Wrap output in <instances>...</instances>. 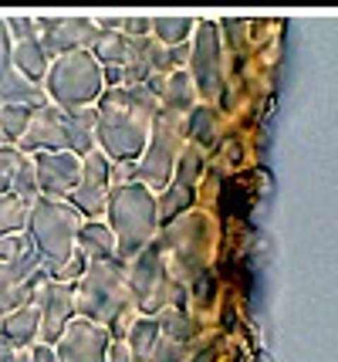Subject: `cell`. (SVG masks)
<instances>
[{"label":"cell","instance_id":"obj_26","mask_svg":"<svg viewBox=\"0 0 338 362\" xmlns=\"http://www.w3.org/2000/svg\"><path fill=\"white\" fill-rule=\"evenodd\" d=\"M31 112L28 105H0V139L4 146H17L24 139V132L31 126Z\"/></svg>","mask_w":338,"mask_h":362},{"label":"cell","instance_id":"obj_5","mask_svg":"<svg viewBox=\"0 0 338 362\" xmlns=\"http://www.w3.org/2000/svg\"><path fill=\"white\" fill-rule=\"evenodd\" d=\"M109 230L115 234V251L119 261L126 264L156 240L159 234V217H156V193L145 189L143 183H126V187H115L109 193V204H105V217Z\"/></svg>","mask_w":338,"mask_h":362},{"label":"cell","instance_id":"obj_3","mask_svg":"<svg viewBox=\"0 0 338 362\" xmlns=\"http://www.w3.org/2000/svg\"><path fill=\"white\" fill-rule=\"evenodd\" d=\"M213 240H217V234H213V217H210L207 210L193 206L190 214H183V217H176L173 223L159 227V234H156L152 244H156L159 257L166 261L173 281H176L179 288H190L200 274L210 271Z\"/></svg>","mask_w":338,"mask_h":362},{"label":"cell","instance_id":"obj_20","mask_svg":"<svg viewBox=\"0 0 338 362\" xmlns=\"http://www.w3.org/2000/svg\"><path fill=\"white\" fill-rule=\"evenodd\" d=\"M78 254L92 264V261H112L119 257L115 251V234L109 230V223L105 221H85L78 230Z\"/></svg>","mask_w":338,"mask_h":362},{"label":"cell","instance_id":"obj_29","mask_svg":"<svg viewBox=\"0 0 338 362\" xmlns=\"http://www.w3.org/2000/svg\"><path fill=\"white\" fill-rule=\"evenodd\" d=\"M85 268H88V261H85V257H81V254L75 251V257H71V261H68L65 268L58 271V274H54L51 281H61V284H78V281H81V274H85Z\"/></svg>","mask_w":338,"mask_h":362},{"label":"cell","instance_id":"obj_2","mask_svg":"<svg viewBox=\"0 0 338 362\" xmlns=\"http://www.w3.org/2000/svg\"><path fill=\"white\" fill-rule=\"evenodd\" d=\"M75 315L109 329L112 339H126V329L135 318L129 298V281H126V264L112 261H92L81 281L75 284Z\"/></svg>","mask_w":338,"mask_h":362},{"label":"cell","instance_id":"obj_23","mask_svg":"<svg viewBox=\"0 0 338 362\" xmlns=\"http://www.w3.org/2000/svg\"><path fill=\"white\" fill-rule=\"evenodd\" d=\"M126 346H129L132 359L135 362H149L152 356V349L159 342V322L152 315H135L132 318V325L126 329V339H122Z\"/></svg>","mask_w":338,"mask_h":362},{"label":"cell","instance_id":"obj_33","mask_svg":"<svg viewBox=\"0 0 338 362\" xmlns=\"http://www.w3.org/2000/svg\"><path fill=\"white\" fill-rule=\"evenodd\" d=\"M0 362H31V352H17L0 339Z\"/></svg>","mask_w":338,"mask_h":362},{"label":"cell","instance_id":"obj_9","mask_svg":"<svg viewBox=\"0 0 338 362\" xmlns=\"http://www.w3.org/2000/svg\"><path fill=\"white\" fill-rule=\"evenodd\" d=\"M186 71L196 85L200 102H220L227 95V75H224V31L217 21H196V31L190 37V62Z\"/></svg>","mask_w":338,"mask_h":362},{"label":"cell","instance_id":"obj_12","mask_svg":"<svg viewBox=\"0 0 338 362\" xmlns=\"http://www.w3.org/2000/svg\"><path fill=\"white\" fill-rule=\"evenodd\" d=\"M34 305L41 312V335L37 342L41 346H51L65 335V329L75 322V284H61V281H44L34 295Z\"/></svg>","mask_w":338,"mask_h":362},{"label":"cell","instance_id":"obj_30","mask_svg":"<svg viewBox=\"0 0 338 362\" xmlns=\"http://www.w3.org/2000/svg\"><path fill=\"white\" fill-rule=\"evenodd\" d=\"M190 362H217V339L213 335L196 339L193 349H190Z\"/></svg>","mask_w":338,"mask_h":362},{"label":"cell","instance_id":"obj_16","mask_svg":"<svg viewBox=\"0 0 338 362\" xmlns=\"http://www.w3.org/2000/svg\"><path fill=\"white\" fill-rule=\"evenodd\" d=\"M37 335H41V312H37L34 298L17 305L11 315L0 318V339L17 352H31L37 346Z\"/></svg>","mask_w":338,"mask_h":362},{"label":"cell","instance_id":"obj_6","mask_svg":"<svg viewBox=\"0 0 338 362\" xmlns=\"http://www.w3.org/2000/svg\"><path fill=\"white\" fill-rule=\"evenodd\" d=\"M44 95L51 105H58L61 112L75 109H95L105 81H102V64L92 58V51H71L54 58L44 78Z\"/></svg>","mask_w":338,"mask_h":362},{"label":"cell","instance_id":"obj_21","mask_svg":"<svg viewBox=\"0 0 338 362\" xmlns=\"http://www.w3.org/2000/svg\"><path fill=\"white\" fill-rule=\"evenodd\" d=\"M196 204H200V193H196V189L169 183V187L156 197V217H159V227L173 223L176 217H183V214H190Z\"/></svg>","mask_w":338,"mask_h":362},{"label":"cell","instance_id":"obj_27","mask_svg":"<svg viewBox=\"0 0 338 362\" xmlns=\"http://www.w3.org/2000/svg\"><path fill=\"white\" fill-rule=\"evenodd\" d=\"M28 206L24 200H17L11 193H0V237L20 234L28 227Z\"/></svg>","mask_w":338,"mask_h":362},{"label":"cell","instance_id":"obj_7","mask_svg":"<svg viewBox=\"0 0 338 362\" xmlns=\"http://www.w3.org/2000/svg\"><path fill=\"white\" fill-rule=\"evenodd\" d=\"M126 281H129V298L135 315H159L162 308L176 305L186 308V288L173 281V274L159 257L156 244H149L139 257L126 261Z\"/></svg>","mask_w":338,"mask_h":362},{"label":"cell","instance_id":"obj_4","mask_svg":"<svg viewBox=\"0 0 338 362\" xmlns=\"http://www.w3.org/2000/svg\"><path fill=\"white\" fill-rule=\"evenodd\" d=\"M81 223H85V217L68 200L37 197L28 206V227H24V234L31 237L37 261H41V268L48 271V278H54L75 257Z\"/></svg>","mask_w":338,"mask_h":362},{"label":"cell","instance_id":"obj_24","mask_svg":"<svg viewBox=\"0 0 338 362\" xmlns=\"http://www.w3.org/2000/svg\"><path fill=\"white\" fill-rule=\"evenodd\" d=\"M196 31V21L193 17H152V41L162 47H179V45H190V37Z\"/></svg>","mask_w":338,"mask_h":362},{"label":"cell","instance_id":"obj_10","mask_svg":"<svg viewBox=\"0 0 338 362\" xmlns=\"http://www.w3.org/2000/svg\"><path fill=\"white\" fill-rule=\"evenodd\" d=\"M98 37L92 17H37V41L51 62L71 51H92Z\"/></svg>","mask_w":338,"mask_h":362},{"label":"cell","instance_id":"obj_11","mask_svg":"<svg viewBox=\"0 0 338 362\" xmlns=\"http://www.w3.org/2000/svg\"><path fill=\"white\" fill-rule=\"evenodd\" d=\"M112 163L102 156V153H92V156L81 159V176L75 193L68 197V204L78 210L85 221H102L105 217V204H109V193H112Z\"/></svg>","mask_w":338,"mask_h":362},{"label":"cell","instance_id":"obj_17","mask_svg":"<svg viewBox=\"0 0 338 362\" xmlns=\"http://www.w3.org/2000/svg\"><path fill=\"white\" fill-rule=\"evenodd\" d=\"M11 68L24 81L31 85H44L48 78V68H51V58L44 54V47L37 37H28V41H11Z\"/></svg>","mask_w":338,"mask_h":362},{"label":"cell","instance_id":"obj_28","mask_svg":"<svg viewBox=\"0 0 338 362\" xmlns=\"http://www.w3.org/2000/svg\"><path fill=\"white\" fill-rule=\"evenodd\" d=\"M190 349L193 346H179V342H173V339H162L156 342V349H152V356H149V362H190Z\"/></svg>","mask_w":338,"mask_h":362},{"label":"cell","instance_id":"obj_32","mask_svg":"<svg viewBox=\"0 0 338 362\" xmlns=\"http://www.w3.org/2000/svg\"><path fill=\"white\" fill-rule=\"evenodd\" d=\"M105 362H135V359H132L129 346H126L122 339H112V346H109V359Z\"/></svg>","mask_w":338,"mask_h":362},{"label":"cell","instance_id":"obj_35","mask_svg":"<svg viewBox=\"0 0 338 362\" xmlns=\"http://www.w3.org/2000/svg\"><path fill=\"white\" fill-rule=\"evenodd\" d=\"M0 149H4V139H0Z\"/></svg>","mask_w":338,"mask_h":362},{"label":"cell","instance_id":"obj_25","mask_svg":"<svg viewBox=\"0 0 338 362\" xmlns=\"http://www.w3.org/2000/svg\"><path fill=\"white\" fill-rule=\"evenodd\" d=\"M203 176H207V153L200 149V146H183V153H179V163H176V173H173V183L179 187H190L200 193V183H203Z\"/></svg>","mask_w":338,"mask_h":362},{"label":"cell","instance_id":"obj_1","mask_svg":"<svg viewBox=\"0 0 338 362\" xmlns=\"http://www.w3.org/2000/svg\"><path fill=\"white\" fill-rule=\"evenodd\" d=\"M159 109L145 85L105 88L95 105V149L109 163H139Z\"/></svg>","mask_w":338,"mask_h":362},{"label":"cell","instance_id":"obj_13","mask_svg":"<svg viewBox=\"0 0 338 362\" xmlns=\"http://www.w3.org/2000/svg\"><path fill=\"white\" fill-rule=\"evenodd\" d=\"M112 335L102 325H92L85 318H75L65 329V335L54 342V359L58 362H105L109 359Z\"/></svg>","mask_w":338,"mask_h":362},{"label":"cell","instance_id":"obj_14","mask_svg":"<svg viewBox=\"0 0 338 362\" xmlns=\"http://www.w3.org/2000/svg\"><path fill=\"white\" fill-rule=\"evenodd\" d=\"M37 193L48 200H68L81 176V159L75 153H34Z\"/></svg>","mask_w":338,"mask_h":362},{"label":"cell","instance_id":"obj_31","mask_svg":"<svg viewBox=\"0 0 338 362\" xmlns=\"http://www.w3.org/2000/svg\"><path fill=\"white\" fill-rule=\"evenodd\" d=\"M126 37H152V17H122Z\"/></svg>","mask_w":338,"mask_h":362},{"label":"cell","instance_id":"obj_22","mask_svg":"<svg viewBox=\"0 0 338 362\" xmlns=\"http://www.w3.org/2000/svg\"><path fill=\"white\" fill-rule=\"evenodd\" d=\"M196 102H200V95H196V85H193V78H190V71H186V68H183V71H173V75L166 78L162 109L176 112V115H190Z\"/></svg>","mask_w":338,"mask_h":362},{"label":"cell","instance_id":"obj_15","mask_svg":"<svg viewBox=\"0 0 338 362\" xmlns=\"http://www.w3.org/2000/svg\"><path fill=\"white\" fill-rule=\"evenodd\" d=\"M17 149L24 156L34 153H68V115L58 105H41L31 112V126L24 132V139L17 142Z\"/></svg>","mask_w":338,"mask_h":362},{"label":"cell","instance_id":"obj_34","mask_svg":"<svg viewBox=\"0 0 338 362\" xmlns=\"http://www.w3.org/2000/svg\"><path fill=\"white\" fill-rule=\"evenodd\" d=\"M31 362H58V359H54V349L37 342V346L31 349Z\"/></svg>","mask_w":338,"mask_h":362},{"label":"cell","instance_id":"obj_18","mask_svg":"<svg viewBox=\"0 0 338 362\" xmlns=\"http://www.w3.org/2000/svg\"><path fill=\"white\" fill-rule=\"evenodd\" d=\"M183 136L190 146H200L203 153L213 149L220 142V112L217 105H207V102H196L190 115H183Z\"/></svg>","mask_w":338,"mask_h":362},{"label":"cell","instance_id":"obj_19","mask_svg":"<svg viewBox=\"0 0 338 362\" xmlns=\"http://www.w3.org/2000/svg\"><path fill=\"white\" fill-rule=\"evenodd\" d=\"M159 335L162 339H173L179 346H193L196 339H203V318L193 315L190 308H176V305H169V308H162L159 315Z\"/></svg>","mask_w":338,"mask_h":362},{"label":"cell","instance_id":"obj_8","mask_svg":"<svg viewBox=\"0 0 338 362\" xmlns=\"http://www.w3.org/2000/svg\"><path fill=\"white\" fill-rule=\"evenodd\" d=\"M183 146H186L183 115L159 109L156 122H152V132H149V142H145V153L139 156V163H135V180L159 197L162 189L173 183V173H176Z\"/></svg>","mask_w":338,"mask_h":362}]
</instances>
